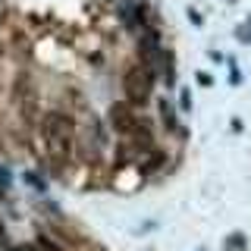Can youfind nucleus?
<instances>
[{"mask_svg": "<svg viewBox=\"0 0 251 251\" xmlns=\"http://www.w3.org/2000/svg\"><path fill=\"white\" fill-rule=\"evenodd\" d=\"M0 57H3V44H0Z\"/></svg>", "mask_w": 251, "mask_h": 251, "instance_id": "nucleus-3", "label": "nucleus"}, {"mask_svg": "<svg viewBox=\"0 0 251 251\" xmlns=\"http://www.w3.org/2000/svg\"><path fill=\"white\" fill-rule=\"evenodd\" d=\"M151 85H154V69L145 66V63H135V66H129L123 73V91H126V100H129L132 107L148 104Z\"/></svg>", "mask_w": 251, "mask_h": 251, "instance_id": "nucleus-2", "label": "nucleus"}, {"mask_svg": "<svg viewBox=\"0 0 251 251\" xmlns=\"http://www.w3.org/2000/svg\"><path fill=\"white\" fill-rule=\"evenodd\" d=\"M41 135H44L47 157H50L53 163H66L69 154H73V138H75L73 120L63 116V113H47L44 126H41Z\"/></svg>", "mask_w": 251, "mask_h": 251, "instance_id": "nucleus-1", "label": "nucleus"}]
</instances>
